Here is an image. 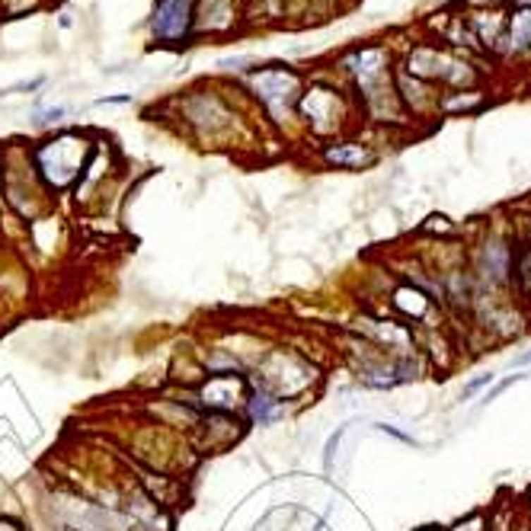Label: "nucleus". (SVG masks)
I'll return each mask as SVG.
<instances>
[{
	"instance_id": "nucleus-12",
	"label": "nucleus",
	"mask_w": 531,
	"mask_h": 531,
	"mask_svg": "<svg viewBox=\"0 0 531 531\" xmlns=\"http://www.w3.org/2000/svg\"><path fill=\"white\" fill-rule=\"evenodd\" d=\"M97 103L99 106H106V103H116L118 106V103H131V97H103V99H97Z\"/></svg>"
},
{
	"instance_id": "nucleus-10",
	"label": "nucleus",
	"mask_w": 531,
	"mask_h": 531,
	"mask_svg": "<svg viewBox=\"0 0 531 531\" xmlns=\"http://www.w3.org/2000/svg\"><path fill=\"white\" fill-rule=\"evenodd\" d=\"M490 381H493V374H480V378H474L468 387H464V397H470V393H477V391H480V387H487V384H490Z\"/></svg>"
},
{
	"instance_id": "nucleus-11",
	"label": "nucleus",
	"mask_w": 531,
	"mask_h": 531,
	"mask_svg": "<svg viewBox=\"0 0 531 531\" xmlns=\"http://www.w3.org/2000/svg\"><path fill=\"white\" fill-rule=\"evenodd\" d=\"M522 378H528V374H512V378H506L503 384H496V387H493L490 393H487V403H490L493 397H496V393H503V391H506V387H509V384H515V381H522Z\"/></svg>"
},
{
	"instance_id": "nucleus-13",
	"label": "nucleus",
	"mask_w": 531,
	"mask_h": 531,
	"mask_svg": "<svg viewBox=\"0 0 531 531\" xmlns=\"http://www.w3.org/2000/svg\"><path fill=\"white\" fill-rule=\"evenodd\" d=\"M512 365H531V352H525V355H518Z\"/></svg>"
},
{
	"instance_id": "nucleus-4",
	"label": "nucleus",
	"mask_w": 531,
	"mask_h": 531,
	"mask_svg": "<svg viewBox=\"0 0 531 531\" xmlns=\"http://www.w3.org/2000/svg\"><path fill=\"white\" fill-rule=\"evenodd\" d=\"M301 112L314 122L317 131H330L339 122V99L333 90H307L301 97Z\"/></svg>"
},
{
	"instance_id": "nucleus-8",
	"label": "nucleus",
	"mask_w": 531,
	"mask_h": 531,
	"mask_svg": "<svg viewBox=\"0 0 531 531\" xmlns=\"http://www.w3.org/2000/svg\"><path fill=\"white\" fill-rule=\"evenodd\" d=\"M531 45V7L518 10L512 16V49H528Z\"/></svg>"
},
{
	"instance_id": "nucleus-5",
	"label": "nucleus",
	"mask_w": 531,
	"mask_h": 531,
	"mask_svg": "<svg viewBox=\"0 0 531 531\" xmlns=\"http://www.w3.org/2000/svg\"><path fill=\"white\" fill-rule=\"evenodd\" d=\"M234 26V4L231 0H195L193 32H224Z\"/></svg>"
},
{
	"instance_id": "nucleus-6",
	"label": "nucleus",
	"mask_w": 531,
	"mask_h": 531,
	"mask_svg": "<svg viewBox=\"0 0 531 531\" xmlns=\"http://www.w3.org/2000/svg\"><path fill=\"white\" fill-rule=\"evenodd\" d=\"M324 157H326V164H336V166H365V164H372V151L368 147H362V145H330L324 151Z\"/></svg>"
},
{
	"instance_id": "nucleus-3",
	"label": "nucleus",
	"mask_w": 531,
	"mask_h": 531,
	"mask_svg": "<svg viewBox=\"0 0 531 531\" xmlns=\"http://www.w3.org/2000/svg\"><path fill=\"white\" fill-rule=\"evenodd\" d=\"M195 26V0H154L151 32L164 45H176L193 35Z\"/></svg>"
},
{
	"instance_id": "nucleus-9",
	"label": "nucleus",
	"mask_w": 531,
	"mask_h": 531,
	"mask_svg": "<svg viewBox=\"0 0 531 531\" xmlns=\"http://www.w3.org/2000/svg\"><path fill=\"white\" fill-rule=\"evenodd\" d=\"M276 407H279V401H272L266 391H260V393H253V401H250V416H253V422L262 426V422H272Z\"/></svg>"
},
{
	"instance_id": "nucleus-2",
	"label": "nucleus",
	"mask_w": 531,
	"mask_h": 531,
	"mask_svg": "<svg viewBox=\"0 0 531 531\" xmlns=\"http://www.w3.org/2000/svg\"><path fill=\"white\" fill-rule=\"evenodd\" d=\"M250 87H253V93L260 97V103L282 122L288 106L295 103V97H298L301 77L288 68H262V71L250 74Z\"/></svg>"
},
{
	"instance_id": "nucleus-1",
	"label": "nucleus",
	"mask_w": 531,
	"mask_h": 531,
	"mask_svg": "<svg viewBox=\"0 0 531 531\" xmlns=\"http://www.w3.org/2000/svg\"><path fill=\"white\" fill-rule=\"evenodd\" d=\"M32 160H35V173L51 189H64L77 176H83V166L90 160V141L83 135H58V138L35 147Z\"/></svg>"
},
{
	"instance_id": "nucleus-7",
	"label": "nucleus",
	"mask_w": 531,
	"mask_h": 531,
	"mask_svg": "<svg viewBox=\"0 0 531 531\" xmlns=\"http://www.w3.org/2000/svg\"><path fill=\"white\" fill-rule=\"evenodd\" d=\"M231 374H214L212 384L202 391V397H205L208 407H218V410H231L237 403V397H240V381H237L231 391H224V384H228Z\"/></svg>"
}]
</instances>
